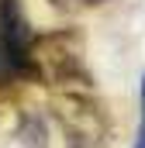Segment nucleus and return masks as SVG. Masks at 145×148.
<instances>
[{"label": "nucleus", "instance_id": "nucleus-1", "mask_svg": "<svg viewBox=\"0 0 145 148\" xmlns=\"http://www.w3.org/2000/svg\"><path fill=\"white\" fill-rule=\"evenodd\" d=\"M35 86L52 90H93V73L86 62V38L79 28L38 31L31 45Z\"/></svg>", "mask_w": 145, "mask_h": 148}, {"label": "nucleus", "instance_id": "nucleus-2", "mask_svg": "<svg viewBox=\"0 0 145 148\" xmlns=\"http://www.w3.org/2000/svg\"><path fill=\"white\" fill-rule=\"evenodd\" d=\"M48 114L66 148H110V114L93 90H52Z\"/></svg>", "mask_w": 145, "mask_h": 148}, {"label": "nucleus", "instance_id": "nucleus-3", "mask_svg": "<svg viewBox=\"0 0 145 148\" xmlns=\"http://www.w3.org/2000/svg\"><path fill=\"white\" fill-rule=\"evenodd\" d=\"M0 148H48L45 117L14 97H0Z\"/></svg>", "mask_w": 145, "mask_h": 148}, {"label": "nucleus", "instance_id": "nucleus-4", "mask_svg": "<svg viewBox=\"0 0 145 148\" xmlns=\"http://www.w3.org/2000/svg\"><path fill=\"white\" fill-rule=\"evenodd\" d=\"M55 10H62V14H83V10H97V7H104L110 0H48Z\"/></svg>", "mask_w": 145, "mask_h": 148}, {"label": "nucleus", "instance_id": "nucleus-5", "mask_svg": "<svg viewBox=\"0 0 145 148\" xmlns=\"http://www.w3.org/2000/svg\"><path fill=\"white\" fill-rule=\"evenodd\" d=\"M131 148H145V107L138 110V131H135V145Z\"/></svg>", "mask_w": 145, "mask_h": 148}]
</instances>
